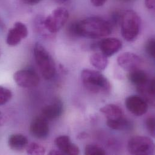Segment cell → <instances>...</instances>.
<instances>
[{
	"mask_svg": "<svg viewBox=\"0 0 155 155\" xmlns=\"http://www.w3.org/2000/svg\"><path fill=\"white\" fill-rule=\"evenodd\" d=\"M55 144L59 150L64 154L70 155H78L80 150L78 146L71 142L68 136L62 135L58 137L55 140Z\"/></svg>",
	"mask_w": 155,
	"mask_h": 155,
	"instance_id": "14",
	"label": "cell"
},
{
	"mask_svg": "<svg viewBox=\"0 0 155 155\" xmlns=\"http://www.w3.org/2000/svg\"><path fill=\"white\" fill-rule=\"evenodd\" d=\"M91 64L98 70H104L109 64L107 58L103 54L96 53L92 54L89 59Z\"/></svg>",
	"mask_w": 155,
	"mask_h": 155,
	"instance_id": "18",
	"label": "cell"
},
{
	"mask_svg": "<svg viewBox=\"0 0 155 155\" xmlns=\"http://www.w3.org/2000/svg\"><path fill=\"white\" fill-rule=\"evenodd\" d=\"M100 112L103 113L107 120H116L123 117L121 109L114 104H107L100 109Z\"/></svg>",
	"mask_w": 155,
	"mask_h": 155,
	"instance_id": "17",
	"label": "cell"
},
{
	"mask_svg": "<svg viewBox=\"0 0 155 155\" xmlns=\"http://www.w3.org/2000/svg\"><path fill=\"white\" fill-rule=\"evenodd\" d=\"M5 28V24L3 22V21L1 19V18H0V30H3Z\"/></svg>",
	"mask_w": 155,
	"mask_h": 155,
	"instance_id": "32",
	"label": "cell"
},
{
	"mask_svg": "<svg viewBox=\"0 0 155 155\" xmlns=\"http://www.w3.org/2000/svg\"><path fill=\"white\" fill-rule=\"evenodd\" d=\"M107 0H91L92 4L96 7H100L104 4Z\"/></svg>",
	"mask_w": 155,
	"mask_h": 155,
	"instance_id": "26",
	"label": "cell"
},
{
	"mask_svg": "<svg viewBox=\"0 0 155 155\" xmlns=\"http://www.w3.org/2000/svg\"><path fill=\"white\" fill-rule=\"evenodd\" d=\"M81 78L84 86L92 93L106 94L110 90L109 81L98 71L84 70L81 72Z\"/></svg>",
	"mask_w": 155,
	"mask_h": 155,
	"instance_id": "2",
	"label": "cell"
},
{
	"mask_svg": "<svg viewBox=\"0 0 155 155\" xmlns=\"http://www.w3.org/2000/svg\"><path fill=\"white\" fill-rule=\"evenodd\" d=\"M48 120L43 117L35 118L30 127L31 134L38 139H45L49 134V125Z\"/></svg>",
	"mask_w": 155,
	"mask_h": 155,
	"instance_id": "11",
	"label": "cell"
},
{
	"mask_svg": "<svg viewBox=\"0 0 155 155\" xmlns=\"http://www.w3.org/2000/svg\"><path fill=\"white\" fill-rule=\"evenodd\" d=\"M69 18L68 10L62 7L56 8L53 12L44 19L42 24L51 33L58 32L67 23Z\"/></svg>",
	"mask_w": 155,
	"mask_h": 155,
	"instance_id": "5",
	"label": "cell"
},
{
	"mask_svg": "<svg viewBox=\"0 0 155 155\" xmlns=\"http://www.w3.org/2000/svg\"><path fill=\"white\" fill-rule=\"evenodd\" d=\"M42 0H22V1L28 5H36L38 3H39Z\"/></svg>",
	"mask_w": 155,
	"mask_h": 155,
	"instance_id": "28",
	"label": "cell"
},
{
	"mask_svg": "<svg viewBox=\"0 0 155 155\" xmlns=\"http://www.w3.org/2000/svg\"><path fill=\"white\" fill-rule=\"evenodd\" d=\"M84 153L87 155H104L106 153L103 149L99 146L89 144L85 147Z\"/></svg>",
	"mask_w": 155,
	"mask_h": 155,
	"instance_id": "23",
	"label": "cell"
},
{
	"mask_svg": "<svg viewBox=\"0 0 155 155\" xmlns=\"http://www.w3.org/2000/svg\"><path fill=\"white\" fill-rule=\"evenodd\" d=\"M123 1H132V0H123Z\"/></svg>",
	"mask_w": 155,
	"mask_h": 155,
	"instance_id": "34",
	"label": "cell"
},
{
	"mask_svg": "<svg viewBox=\"0 0 155 155\" xmlns=\"http://www.w3.org/2000/svg\"><path fill=\"white\" fill-rule=\"evenodd\" d=\"M129 79L130 82L138 87L146 83L150 78L144 71L139 69L130 72L129 74Z\"/></svg>",
	"mask_w": 155,
	"mask_h": 155,
	"instance_id": "19",
	"label": "cell"
},
{
	"mask_svg": "<svg viewBox=\"0 0 155 155\" xmlns=\"http://www.w3.org/2000/svg\"><path fill=\"white\" fill-rule=\"evenodd\" d=\"M147 53L152 58H154L155 54V41L154 38H150L148 40L146 45Z\"/></svg>",
	"mask_w": 155,
	"mask_h": 155,
	"instance_id": "24",
	"label": "cell"
},
{
	"mask_svg": "<svg viewBox=\"0 0 155 155\" xmlns=\"http://www.w3.org/2000/svg\"><path fill=\"white\" fill-rule=\"evenodd\" d=\"M28 144V140L22 134L11 135L8 140V144L14 150H21L26 148Z\"/></svg>",
	"mask_w": 155,
	"mask_h": 155,
	"instance_id": "16",
	"label": "cell"
},
{
	"mask_svg": "<svg viewBox=\"0 0 155 155\" xmlns=\"http://www.w3.org/2000/svg\"><path fill=\"white\" fill-rule=\"evenodd\" d=\"M28 36V29L26 25L21 22H16L7 33L6 42L12 47L18 45L22 39Z\"/></svg>",
	"mask_w": 155,
	"mask_h": 155,
	"instance_id": "10",
	"label": "cell"
},
{
	"mask_svg": "<svg viewBox=\"0 0 155 155\" xmlns=\"http://www.w3.org/2000/svg\"><path fill=\"white\" fill-rule=\"evenodd\" d=\"M49 155H64V153L59 150H53L49 153Z\"/></svg>",
	"mask_w": 155,
	"mask_h": 155,
	"instance_id": "30",
	"label": "cell"
},
{
	"mask_svg": "<svg viewBox=\"0 0 155 155\" xmlns=\"http://www.w3.org/2000/svg\"><path fill=\"white\" fill-rule=\"evenodd\" d=\"M98 46L101 53L107 58L118 52L121 49L123 44L121 41L118 39L110 38L101 40Z\"/></svg>",
	"mask_w": 155,
	"mask_h": 155,
	"instance_id": "12",
	"label": "cell"
},
{
	"mask_svg": "<svg viewBox=\"0 0 155 155\" xmlns=\"http://www.w3.org/2000/svg\"><path fill=\"white\" fill-rule=\"evenodd\" d=\"M13 78L19 86L24 88L36 87L40 81L38 74L32 70H19L14 74Z\"/></svg>",
	"mask_w": 155,
	"mask_h": 155,
	"instance_id": "7",
	"label": "cell"
},
{
	"mask_svg": "<svg viewBox=\"0 0 155 155\" xmlns=\"http://www.w3.org/2000/svg\"><path fill=\"white\" fill-rule=\"evenodd\" d=\"M56 2L60 4H65V2H67L68 0H54Z\"/></svg>",
	"mask_w": 155,
	"mask_h": 155,
	"instance_id": "33",
	"label": "cell"
},
{
	"mask_svg": "<svg viewBox=\"0 0 155 155\" xmlns=\"http://www.w3.org/2000/svg\"><path fill=\"white\" fill-rule=\"evenodd\" d=\"M34 56L43 78L46 80L53 78L56 73L54 59L45 48L39 42L35 45Z\"/></svg>",
	"mask_w": 155,
	"mask_h": 155,
	"instance_id": "4",
	"label": "cell"
},
{
	"mask_svg": "<svg viewBox=\"0 0 155 155\" xmlns=\"http://www.w3.org/2000/svg\"><path fill=\"white\" fill-rule=\"evenodd\" d=\"M12 97V91L8 88L0 86V106L8 103Z\"/></svg>",
	"mask_w": 155,
	"mask_h": 155,
	"instance_id": "22",
	"label": "cell"
},
{
	"mask_svg": "<svg viewBox=\"0 0 155 155\" xmlns=\"http://www.w3.org/2000/svg\"><path fill=\"white\" fill-rule=\"evenodd\" d=\"M63 107L62 101L59 99H56L42 109V117L47 120L56 119L62 115Z\"/></svg>",
	"mask_w": 155,
	"mask_h": 155,
	"instance_id": "13",
	"label": "cell"
},
{
	"mask_svg": "<svg viewBox=\"0 0 155 155\" xmlns=\"http://www.w3.org/2000/svg\"><path fill=\"white\" fill-rule=\"evenodd\" d=\"M107 125L114 130H124L130 128V122L123 117L116 120H107Z\"/></svg>",
	"mask_w": 155,
	"mask_h": 155,
	"instance_id": "20",
	"label": "cell"
},
{
	"mask_svg": "<svg viewBox=\"0 0 155 155\" xmlns=\"http://www.w3.org/2000/svg\"><path fill=\"white\" fill-rule=\"evenodd\" d=\"M155 80L149 79L146 83L137 87L141 97L148 104L153 105L155 103Z\"/></svg>",
	"mask_w": 155,
	"mask_h": 155,
	"instance_id": "15",
	"label": "cell"
},
{
	"mask_svg": "<svg viewBox=\"0 0 155 155\" xmlns=\"http://www.w3.org/2000/svg\"><path fill=\"white\" fill-rule=\"evenodd\" d=\"M155 120L153 117L149 118L146 121V128L150 134L153 137H155Z\"/></svg>",
	"mask_w": 155,
	"mask_h": 155,
	"instance_id": "25",
	"label": "cell"
},
{
	"mask_svg": "<svg viewBox=\"0 0 155 155\" xmlns=\"http://www.w3.org/2000/svg\"><path fill=\"white\" fill-rule=\"evenodd\" d=\"M87 134H86V133H84V132H83V133H81L80 134H79L78 135V139H80V140H83V139H85V138H86L87 137Z\"/></svg>",
	"mask_w": 155,
	"mask_h": 155,
	"instance_id": "31",
	"label": "cell"
},
{
	"mask_svg": "<svg viewBox=\"0 0 155 155\" xmlns=\"http://www.w3.org/2000/svg\"><path fill=\"white\" fill-rule=\"evenodd\" d=\"M1 48H0V56H1Z\"/></svg>",
	"mask_w": 155,
	"mask_h": 155,
	"instance_id": "35",
	"label": "cell"
},
{
	"mask_svg": "<svg viewBox=\"0 0 155 155\" xmlns=\"http://www.w3.org/2000/svg\"><path fill=\"white\" fill-rule=\"evenodd\" d=\"M26 151L28 155H41L45 153L46 150L44 146L36 143L28 144L26 147Z\"/></svg>",
	"mask_w": 155,
	"mask_h": 155,
	"instance_id": "21",
	"label": "cell"
},
{
	"mask_svg": "<svg viewBox=\"0 0 155 155\" xmlns=\"http://www.w3.org/2000/svg\"><path fill=\"white\" fill-rule=\"evenodd\" d=\"M71 35L91 39H97L109 35L112 32L111 24L99 17H89L71 24L69 27Z\"/></svg>",
	"mask_w": 155,
	"mask_h": 155,
	"instance_id": "1",
	"label": "cell"
},
{
	"mask_svg": "<svg viewBox=\"0 0 155 155\" xmlns=\"http://www.w3.org/2000/svg\"><path fill=\"white\" fill-rule=\"evenodd\" d=\"M5 122V117L4 114L0 112V126H2L4 124Z\"/></svg>",
	"mask_w": 155,
	"mask_h": 155,
	"instance_id": "29",
	"label": "cell"
},
{
	"mask_svg": "<svg viewBox=\"0 0 155 155\" xmlns=\"http://www.w3.org/2000/svg\"><path fill=\"white\" fill-rule=\"evenodd\" d=\"M127 149L131 155H152L155 151V144L149 137L136 136L129 141Z\"/></svg>",
	"mask_w": 155,
	"mask_h": 155,
	"instance_id": "6",
	"label": "cell"
},
{
	"mask_svg": "<svg viewBox=\"0 0 155 155\" xmlns=\"http://www.w3.org/2000/svg\"><path fill=\"white\" fill-rule=\"evenodd\" d=\"M117 62L120 67L129 73L140 69L143 64V61L140 57L130 52L120 54L118 57Z\"/></svg>",
	"mask_w": 155,
	"mask_h": 155,
	"instance_id": "8",
	"label": "cell"
},
{
	"mask_svg": "<svg viewBox=\"0 0 155 155\" xmlns=\"http://www.w3.org/2000/svg\"><path fill=\"white\" fill-rule=\"evenodd\" d=\"M145 5L149 9L155 8V0H145Z\"/></svg>",
	"mask_w": 155,
	"mask_h": 155,
	"instance_id": "27",
	"label": "cell"
},
{
	"mask_svg": "<svg viewBox=\"0 0 155 155\" xmlns=\"http://www.w3.org/2000/svg\"><path fill=\"white\" fill-rule=\"evenodd\" d=\"M125 105L127 109L135 116H142L146 114L149 108V104L141 97L139 95H131L125 100Z\"/></svg>",
	"mask_w": 155,
	"mask_h": 155,
	"instance_id": "9",
	"label": "cell"
},
{
	"mask_svg": "<svg viewBox=\"0 0 155 155\" xmlns=\"http://www.w3.org/2000/svg\"><path fill=\"white\" fill-rule=\"evenodd\" d=\"M120 22L124 39L128 42L134 41L141 27V18L138 14L132 10H126L121 15Z\"/></svg>",
	"mask_w": 155,
	"mask_h": 155,
	"instance_id": "3",
	"label": "cell"
}]
</instances>
